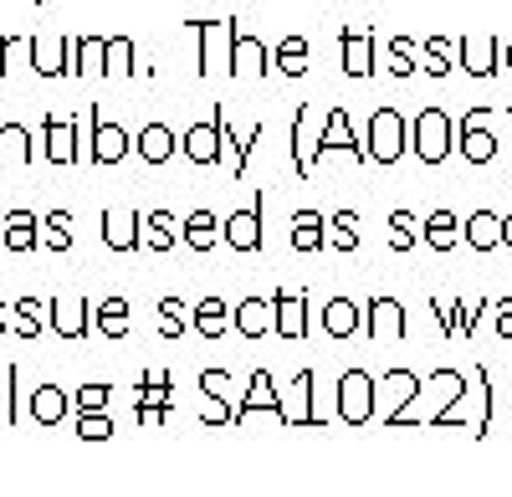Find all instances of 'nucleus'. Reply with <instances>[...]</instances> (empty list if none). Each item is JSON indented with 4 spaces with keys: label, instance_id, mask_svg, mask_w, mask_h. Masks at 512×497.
Returning a JSON list of instances; mask_svg holds the SVG:
<instances>
[{
    "label": "nucleus",
    "instance_id": "7ed1b4c3",
    "mask_svg": "<svg viewBox=\"0 0 512 497\" xmlns=\"http://www.w3.org/2000/svg\"><path fill=\"white\" fill-rule=\"evenodd\" d=\"M231 241L236 246H256V216H236L231 221Z\"/></svg>",
    "mask_w": 512,
    "mask_h": 497
},
{
    "label": "nucleus",
    "instance_id": "aec40b11",
    "mask_svg": "<svg viewBox=\"0 0 512 497\" xmlns=\"http://www.w3.org/2000/svg\"><path fill=\"white\" fill-rule=\"evenodd\" d=\"M507 226H512V221H507ZM507 241H512V231H507Z\"/></svg>",
    "mask_w": 512,
    "mask_h": 497
},
{
    "label": "nucleus",
    "instance_id": "6ab92c4d",
    "mask_svg": "<svg viewBox=\"0 0 512 497\" xmlns=\"http://www.w3.org/2000/svg\"><path fill=\"white\" fill-rule=\"evenodd\" d=\"M502 334H512V303H502Z\"/></svg>",
    "mask_w": 512,
    "mask_h": 497
},
{
    "label": "nucleus",
    "instance_id": "dca6fc26",
    "mask_svg": "<svg viewBox=\"0 0 512 497\" xmlns=\"http://www.w3.org/2000/svg\"><path fill=\"white\" fill-rule=\"evenodd\" d=\"M236 57H241V67H262V47H256V41H246Z\"/></svg>",
    "mask_w": 512,
    "mask_h": 497
},
{
    "label": "nucleus",
    "instance_id": "6e6552de",
    "mask_svg": "<svg viewBox=\"0 0 512 497\" xmlns=\"http://www.w3.org/2000/svg\"><path fill=\"white\" fill-rule=\"evenodd\" d=\"M344 47H349V72H364V67H369V62H364V57H369L364 41H359V36H344Z\"/></svg>",
    "mask_w": 512,
    "mask_h": 497
},
{
    "label": "nucleus",
    "instance_id": "f257e3e1",
    "mask_svg": "<svg viewBox=\"0 0 512 497\" xmlns=\"http://www.w3.org/2000/svg\"><path fill=\"white\" fill-rule=\"evenodd\" d=\"M441 129H446V118H441V113H425V118H420V139H425V144H420V154H425V159H441V154H446Z\"/></svg>",
    "mask_w": 512,
    "mask_h": 497
},
{
    "label": "nucleus",
    "instance_id": "f8f14e48",
    "mask_svg": "<svg viewBox=\"0 0 512 497\" xmlns=\"http://www.w3.org/2000/svg\"><path fill=\"white\" fill-rule=\"evenodd\" d=\"M221 323H226V318H221V303H205V308H200V328H205V334H216Z\"/></svg>",
    "mask_w": 512,
    "mask_h": 497
},
{
    "label": "nucleus",
    "instance_id": "0eeeda50",
    "mask_svg": "<svg viewBox=\"0 0 512 497\" xmlns=\"http://www.w3.org/2000/svg\"><path fill=\"white\" fill-rule=\"evenodd\" d=\"M277 57H282V67H287V72H303V41H287V47H282Z\"/></svg>",
    "mask_w": 512,
    "mask_h": 497
},
{
    "label": "nucleus",
    "instance_id": "f03ea898",
    "mask_svg": "<svg viewBox=\"0 0 512 497\" xmlns=\"http://www.w3.org/2000/svg\"><path fill=\"white\" fill-rule=\"evenodd\" d=\"M395 134H400V123H395V113H379V144H374V154L379 159H395Z\"/></svg>",
    "mask_w": 512,
    "mask_h": 497
},
{
    "label": "nucleus",
    "instance_id": "f3484780",
    "mask_svg": "<svg viewBox=\"0 0 512 497\" xmlns=\"http://www.w3.org/2000/svg\"><path fill=\"white\" fill-rule=\"evenodd\" d=\"M26 226H31L26 216H16V221H11V241H16V246H31V231H26Z\"/></svg>",
    "mask_w": 512,
    "mask_h": 497
},
{
    "label": "nucleus",
    "instance_id": "ddd939ff",
    "mask_svg": "<svg viewBox=\"0 0 512 497\" xmlns=\"http://www.w3.org/2000/svg\"><path fill=\"white\" fill-rule=\"evenodd\" d=\"M57 410H62V400H57L52 390H41V395H36V416H47V421H52Z\"/></svg>",
    "mask_w": 512,
    "mask_h": 497
},
{
    "label": "nucleus",
    "instance_id": "423d86ee",
    "mask_svg": "<svg viewBox=\"0 0 512 497\" xmlns=\"http://www.w3.org/2000/svg\"><path fill=\"white\" fill-rule=\"evenodd\" d=\"M297 246H318V216H297Z\"/></svg>",
    "mask_w": 512,
    "mask_h": 497
},
{
    "label": "nucleus",
    "instance_id": "20e7f679",
    "mask_svg": "<svg viewBox=\"0 0 512 497\" xmlns=\"http://www.w3.org/2000/svg\"><path fill=\"white\" fill-rule=\"evenodd\" d=\"M144 154H149V159H164V154H169V134H164V129H149V134H144Z\"/></svg>",
    "mask_w": 512,
    "mask_h": 497
},
{
    "label": "nucleus",
    "instance_id": "2eb2a0df",
    "mask_svg": "<svg viewBox=\"0 0 512 497\" xmlns=\"http://www.w3.org/2000/svg\"><path fill=\"white\" fill-rule=\"evenodd\" d=\"M297 308H303V303H287V298H282V328H292V334H297V328H303V318H297Z\"/></svg>",
    "mask_w": 512,
    "mask_h": 497
},
{
    "label": "nucleus",
    "instance_id": "9b49d317",
    "mask_svg": "<svg viewBox=\"0 0 512 497\" xmlns=\"http://www.w3.org/2000/svg\"><path fill=\"white\" fill-rule=\"evenodd\" d=\"M472 226H477V231H472V241H477V246H487V241H497V221H492V216H477Z\"/></svg>",
    "mask_w": 512,
    "mask_h": 497
},
{
    "label": "nucleus",
    "instance_id": "39448f33",
    "mask_svg": "<svg viewBox=\"0 0 512 497\" xmlns=\"http://www.w3.org/2000/svg\"><path fill=\"white\" fill-rule=\"evenodd\" d=\"M190 154H195V159H210V154H216V134L195 129V134H190Z\"/></svg>",
    "mask_w": 512,
    "mask_h": 497
},
{
    "label": "nucleus",
    "instance_id": "9d476101",
    "mask_svg": "<svg viewBox=\"0 0 512 497\" xmlns=\"http://www.w3.org/2000/svg\"><path fill=\"white\" fill-rule=\"evenodd\" d=\"M431 226H436V231H431V241H436V246H446V241H456V221H451V216H436Z\"/></svg>",
    "mask_w": 512,
    "mask_h": 497
},
{
    "label": "nucleus",
    "instance_id": "1a4fd4ad",
    "mask_svg": "<svg viewBox=\"0 0 512 497\" xmlns=\"http://www.w3.org/2000/svg\"><path fill=\"white\" fill-rule=\"evenodd\" d=\"M210 226H216L210 216H195V221H190V241H195V246H210V236H216Z\"/></svg>",
    "mask_w": 512,
    "mask_h": 497
},
{
    "label": "nucleus",
    "instance_id": "a211bd4d",
    "mask_svg": "<svg viewBox=\"0 0 512 497\" xmlns=\"http://www.w3.org/2000/svg\"><path fill=\"white\" fill-rule=\"evenodd\" d=\"M338 241L354 246V216H338Z\"/></svg>",
    "mask_w": 512,
    "mask_h": 497
},
{
    "label": "nucleus",
    "instance_id": "4468645a",
    "mask_svg": "<svg viewBox=\"0 0 512 497\" xmlns=\"http://www.w3.org/2000/svg\"><path fill=\"white\" fill-rule=\"evenodd\" d=\"M333 328H338V334H349V328H354V313H349V303H333Z\"/></svg>",
    "mask_w": 512,
    "mask_h": 497
}]
</instances>
